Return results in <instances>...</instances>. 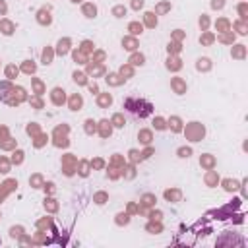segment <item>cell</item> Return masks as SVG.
<instances>
[{
	"instance_id": "cell-1",
	"label": "cell",
	"mask_w": 248,
	"mask_h": 248,
	"mask_svg": "<svg viewBox=\"0 0 248 248\" xmlns=\"http://www.w3.org/2000/svg\"><path fill=\"white\" fill-rule=\"evenodd\" d=\"M126 108H128L130 112H134V114H140L141 118L151 112V105L145 103V101H140V103H138V99H128V101H126Z\"/></svg>"
}]
</instances>
